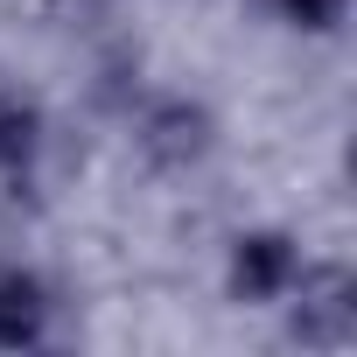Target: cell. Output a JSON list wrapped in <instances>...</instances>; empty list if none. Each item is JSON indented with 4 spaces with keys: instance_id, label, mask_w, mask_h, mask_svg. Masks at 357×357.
<instances>
[{
    "instance_id": "6da1fadb",
    "label": "cell",
    "mask_w": 357,
    "mask_h": 357,
    "mask_svg": "<svg viewBox=\"0 0 357 357\" xmlns=\"http://www.w3.org/2000/svg\"><path fill=\"white\" fill-rule=\"evenodd\" d=\"M294 336L315 350H343L357 336V287L343 266H301L294 273Z\"/></svg>"
},
{
    "instance_id": "7a4b0ae2",
    "label": "cell",
    "mask_w": 357,
    "mask_h": 357,
    "mask_svg": "<svg viewBox=\"0 0 357 357\" xmlns=\"http://www.w3.org/2000/svg\"><path fill=\"white\" fill-rule=\"evenodd\" d=\"M294 273H301V252L287 231H245L231 245V294L238 301H287Z\"/></svg>"
},
{
    "instance_id": "3957f363",
    "label": "cell",
    "mask_w": 357,
    "mask_h": 357,
    "mask_svg": "<svg viewBox=\"0 0 357 357\" xmlns=\"http://www.w3.org/2000/svg\"><path fill=\"white\" fill-rule=\"evenodd\" d=\"M133 140H140V154H147L154 168H190V161L211 154V112L190 105V98H161V105L140 119Z\"/></svg>"
},
{
    "instance_id": "277c9868",
    "label": "cell",
    "mask_w": 357,
    "mask_h": 357,
    "mask_svg": "<svg viewBox=\"0 0 357 357\" xmlns=\"http://www.w3.org/2000/svg\"><path fill=\"white\" fill-rule=\"evenodd\" d=\"M50 329V287L36 273H0V350H29Z\"/></svg>"
},
{
    "instance_id": "5b68a950",
    "label": "cell",
    "mask_w": 357,
    "mask_h": 357,
    "mask_svg": "<svg viewBox=\"0 0 357 357\" xmlns=\"http://www.w3.org/2000/svg\"><path fill=\"white\" fill-rule=\"evenodd\" d=\"M43 154V119L29 105H0V183H29Z\"/></svg>"
},
{
    "instance_id": "8992f818",
    "label": "cell",
    "mask_w": 357,
    "mask_h": 357,
    "mask_svg": "<svg viewBox=\"0 0 357 357\" xmlns=\"http://www.w3.org/2000/svg\"><path fill=\"white\" fill-rule=\"evenodd\" d=\"M280 8V22H294V29H308V36H329L343 15H350V0H273Z\"/></svg>"
}]
</instances>
